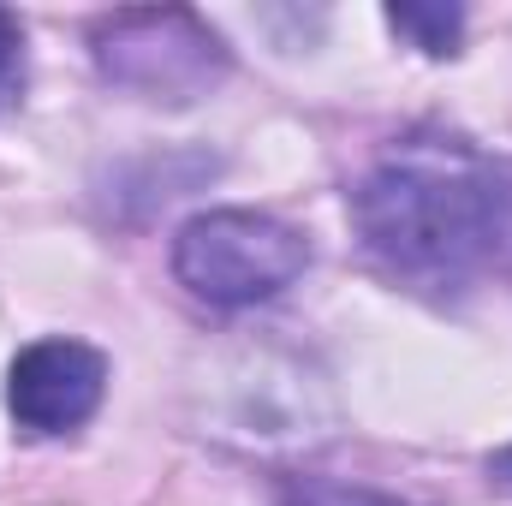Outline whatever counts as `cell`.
<instances>
[{
    "label": "cell",
    "mask_w": 512,
    "mask_h": 506,
    "mask_svg": "<svg viewBox=\"0 0 512 506\" xmlns=\"http://www.w3.org/2000/svg\"><path fill=\"white\" fill-rule=\"evenodd\" d=\"M352 221L393 274L465 286L512 251V185L453 143H405L358 185Z\"/></svg>",
    "instance_id": "1"
},
{
    "label": "cell",
    "mask_w": 512,
    "mask_h": 506,
    "mask_svg": "<svg viewBox=\"0 0 512 506\" xmlns=\"http://www.w3.org/2000/svg\"><path fill=\"white\" fill-rule=\"evenodd\" d=\"M310 268V245L298 227H286L280 215L262 209H209L191 215L173 239V274L179 286H191L197 298L239 310L262 304L274 292H286L298 274Z\"/></svg>",
    "instance_id": "2"
},
{
    "label": "cell",
    "mask_w": 512,
    "mask_h": 506,
    "mask_svg": "<svg viewBox=\"0 0 512 506\" xmlns=\"http://www.w3.org/2000/svg\"><path fill=\"white\" fill-rule=\"evenodd\" d=\"M96 66L143 102H197L227 78V42L197 12H114L96 24Z\"/></svg>",
    "instance_id": "3"
},
{
    "label": "cell",
    "mask_w": 512,
    "mask_h": 506,
    "mask_svg": "<svg viewBox=\"0 0 512 506\" xmlns=\"http://www.w3.org/2000/svg\"><path fill=\"white\" fill-rule=\"evenodd\" d=\"M108 393V358L84 340H36L6 370V411L30 435H66L96 417Z\"/></svg>",
    "instance_id": "4"
},
{
    "label": "cell",
    "mask_w": 512,
    "mask_h": 506,
    "mask_svg": "<svg viewBox=\"0 0 512 506\" xmlns=\"http://www.w3.org/2000/svg\"><path fill=\"white\" fill-rule=\"evenodd\" d=\"M387 24L399 36H411L423 54H453L459 48V30H465V12L459 6H387Z\"/></svg>",
    "instance_id": "5"
},
{
    "label": "cell",
    "mask_w": 512,
    "mask_h": 506,
    "mask_svg": "<svg viewBox=\"0 0 512 506\" xmlns=\"http://www.w3.org/2000/svg\"><path fill=\"white\" fill-rule=\"evenodd\" d=\"M280 506H411V501L364 489V483H340V477H286Z\"/></svg>",
    "instance_id": "6"
},
{
    "label": "cell",
    "mask_w": 512,
    "mask_h": 506,
    "mask_svg": "<svg viewBox=\"0 0 512 506\" xmlns=\"http://www.w3.org/2000/svg\"><path fill=\"white\" fill-rule=\"evenodd\" d=\"M18 84H24V30L12 12H0V108L18 96Z\"/></svg>",
    "instance_id": "7"
},
{
    "label": "cell",
    "mask_w": 512,
    "mask_h": 506,
    "mask_svg": "<svg viewBox=\"0 0 512 506\" xmlns=\"http://www.w3.org/2000/svg\"><path fill=\"white\" fill-rule=\"evenodd\" d=\"M489 477H501V483L512 489V447H501V453L489 459Z\"/></svg>",
    "instance_id": "8"
}]
</instances>
